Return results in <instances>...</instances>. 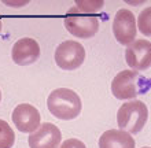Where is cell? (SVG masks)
Masks as SVG:
<instances>
[{"instance_id": "9", "label": "cell", "mask_w": 151, "mask_h": 148, "mask_svg": "<svg viewBox=\"0 0 151 148\" xmlns=\"http://www.w3.org/2000/svg\"><path fill=\"white\" fill-rule=\"evenodd\" d=\"M11 118L19 132L29 134L35 132L41 124V115L39 110L28 103L18 104L12 111Z\"/></svg>"}, {"instance_id": "1", "label": "cell", "mask_w": 151, "mask_h": 148, "mask_svg": "<svg viewBox=\"0 0 151 148\" xmlns=\"http://www.w3.org/2000/svg\"><path fill=\"white\" fill-rule=\"evenodd\" d=\"M47 107L58 119L72 121L81 114L83 102L73 89L58 88L50 93L47 99Z\"/></svg>"}, {"instance_id": "16", "label": "cell", "mask_w": 151, "mask_h": 148, "mask_svg": "<svg viewBox=\"0 0 151 148\" xmlns=\"http://www.w3.org/2000/svg\"><path fill=\"white\" fill-rule=\"evenodd\" d=\"M0 33H1V19H0Z\"/></svg>"}, {"instance_id": "14", "label": "cell", "mask_w": 151, "mask_h": 148, "mask_svg": "<svg viewBox=\"0 0 151 148\" xmlns=\"http://www.w3.org/2000/svg\"><path fill=\"white\" fill-rule=\"evenodd\" d=\"M103 1L98 0V1H76V8L83 14H91L92 12H98L103 8Z\"/></svg>"}, {"instance_id": "5", "label": "cell", "mask_w": 151, "mask_h": 148, "mask_svg": "<svg viewBox=\"0 0 151 148\" xmlns=\"http://www.w3.org/2000/svg\"><path fill=\"white\" fill-rule=\"evenodd\" d=\"M85 60V49L78 41L68 40L60 43L55 49V63L62 70L72 71L78 69Z\"/></svg>"}, {"instance_id": "11", "label": "cell", "mask_w": 151, "mask_h": 148, "mask_svg": "<svg viewBox=\"0 0 151 148\" xmlns=\"http://www.w3.org/2000/svg\"><path fill=\"white\" fill-rule=\"evenodd\" d=\"M135 139L125 130L110 129L99 137V148H135Z\"/></svg>"}, {"instance_id": "18", "label": "cell", "mask_w": 151, "mask_h": 148, "mask_svg": "<svg viewBox=\"0 0 151 148\" xmlns=\"http://www.w3.org/2000/svg\"><path fill=\"white\" fill-rule=\"evenodd\" d=\"M143 148H150V147H143Z\"/></svg>"}, {"instance_id": "10", "label": "cell", "mask_w": 151, "mask_h": 148, "mask_svg": "<svg viewBox=\"0 0 151 148\" xmlns=\"http://www.w3.org/2000/svg\"><path fill=\"white\" fill-rule=\"evenodd\" d=\"M11 58L18 66H28L40 58V45L35 39L24 37L17 41L11 49Z\"/></svg>"}, {"instance_id": "7", "label": "cell", "mask_w": 151, "mask_h": 148, "mask_svg": "<svg viewBox=\"0 0 151 148\" xmlns=\"http://www.w3.org/2000/svg\"><path fill=\"white\" fill-rule=\"evenodd\" d=\"M125 60L135 71L150 69L151 64V43L148 40H135L125 49Z\"/></svg>"}, {"instance_id": "3", "label": "cell", "mask_w": 151, "mask_h": 148, "mask_svg": "<svg viewBox=\"0 0 151 148\" xmlns=\"http://www.w3.org/2000/svg\"><path fill=\"white\" fill-rule=\"evenodd\" d=\"M148 121V108L142 100H131L124 103L117 111V124L121 130L136 134L143 130Z\"/></svg>"}, {"instance_id": "8", "label": "cell", "mask_w": 151, "mask_h": 148, "mask_svg": "<svg viewBox=\"0 0 151 148\" xmlns=\"http://www.w3.org/2000/svg\"><path fill=\"white\" fill-rule=\"evenodd\" d=\"M60 141H62L60 129L51 122L40 124L39 128L28 137L30 148H59Z\"/></svg>"}, {"instance_id": "17", "label": "cell", "mask_w": 151, "mask_h": 148, "mask_svg": "<svg viewBox=\"0 0 151 148\" xmlns=\"http://www.w3.org/2000/svg\"><path fill=\"white\" fill-rule=\"evenodd\" d=\"M0 102H1V91H0Z\"/></svg>"}, {"instance_id": "4", "label": "cell", "mask_w": 151, "mask_h": 148, "mask_svg": "<svg viewBox=\"0 0 151 148\" xmlns=\"http://www.w3.org/2000/svg\"><path fill=\"white\" fill-rule=\"evenodd\" d=\"M63 24L66 30L78 39H91L99 30V21L95 15L83 14L76 7L69 10Z\"/></svg>"}, {"instance_id": "2", "label": "cell", "mask_w": 151, "mask_h": 148, "mask_svg": "<svg viewBox=\"0 0 151 148\" xmlns=\"http://www.w3.org/2000/svg\"><path fill=\"white\" fill-rule=\"evenodd\" d=\"M150 91V78L135 70H122L113 78L111 93L118 100H133Z\"/></svg>"}, {"instance_id": "13", "label": "cell", "mask_w": 151, "mask_h": 148, "mask_svg": "<svg viewBox=\"0 0 151 148\" xmlns=\"http://www.w3.org/2000/svg\"><path fill=\"white\" fill-rule=\"evenodd\" d=\"M150 14H151V8L147 7L144 8L143 11L140 12L139 19L136 22V28H139V30L143 33L144 36L150 37L151 30H150Z\"/></svg>"}, {"instance_id": "12", "label": "cell", "mask_w": 151, "mask_h": 148, "mask_svg": "<svg viewBox=\"0 0 151 148\" xmlns=\"http://www.w3.org/2000/svg\"><path fill=\"white\" fill-rule=\"evenodd\" d=\"M15 143V134L6 121L0 119V148H12Z\"/></svg>"}, {"instance_id": "15", "label": "cell", "mask_w": 151, "mask_h": 148, "mask_svg": "<svg viewBox=\"0 0 151 148\" xmlns=\"http://www.w3.org/2000/svg\"><path fill=\"white\" fill-rule=\"evenodd\" d=\"M59 148H87V147L78 139H68L59 145Z\"/></svg>"}, {"instance_id": "6", "label": "cell", "mask_w": 151, "mask_h": 148, "mask_svg": "<svg viewBox=\"0 0 151 148\" xmlns=\"http://www.w3.org/2000/svg\"><path fill=\"white\" fill-rule=\"evenodd\" d=\"M113 34L115 40L122 45H129L136 40L137 28L133 12L127 8H121L117 11L113 19Z\"/></svg>"}]
</instances>
